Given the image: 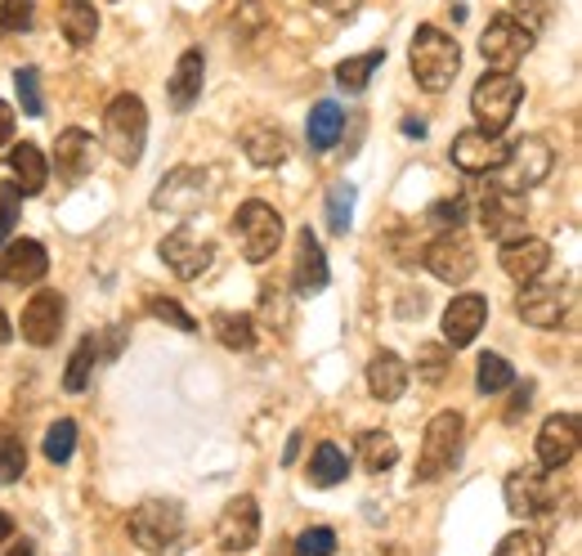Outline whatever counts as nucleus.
Listing matches in <instances>:
<instances>
[{
  "label": "nucleus",
  "mask_w": 582,
  "mask_h": 556,
  "mask_svg": "<svg viewBox=\"0 0 582 556\" xmlns=\"http://www.w3.org/2000/svg\"><path fill=\"white\" fill-rule=\"evenodd\" d=\"M493 556H547V547H543V538L533 534V530H515V534H507L498 543Z\"/></svg>",
  "instance_id": "obj_43"
},
{
  "label": "nucleus",
  "mask_w": 582,
  "mask_h": 556,
  "mask_svg": "<svg viewBox=\"0 0 582 556\" xmlns=\"http://www.w3.org/2000/svg\"><path fill=\"white\" fill-rule=\"evenodd\" d=\"M449 346H440V341H426L421 350H417V378L421 382H444V373H449Z\"/></svg>",
  "instance_id": "obj_40"
},
{
  "label": "nucleus",
  "mask_w": 582,
  "mask_h": 556,
  "mask_svg": "<svg viewBox=\"0 0 582 556\" xmlns=\"http://www.w3.org/2000/svg\"><path fill=\"white\" fill-rule=\"evenodd\" d=\"M5 538H14V521H10L5 512H0V543H5Z\"/></svg>",
  "instance_id": "obj_53"
},
{
  "label": "nucleus",
  "mask_w": 582,
  "mask_h": 556,
  "mask_svg": "<svg viewBox=\"0 0 582 556\" xmlns=\"http://www.w3.org/2000/svg\"><path fill=\"white\" fill-rule=\"evenodd\" d=\"M14 90H19V104H23V113L27 117H40L45 113V100H40V77H36V68H14Z\"/></svg>",
  "instance_id": "obj_41"
},
{
  "label": "nucleus",
  "mask_w": 582,
  "mask_h": 556,
  "mask_svg": "<svg viewBox=\"0 0 582 556\" xmlns=\"http://www.w3.org/2000/svg\"><path fill=\"white\" fill-rule=\"evenodd\" d=\"M551 265V247L543 239H511L502 243V269L515 283H533V278H543Z\"/></svg>",
  "instance_id": "obj_23"
},
{
  "label": "nucleus",
  "mask_w": 582,
  "mask_h": 556,
  "mask_svg": "<svg viewBox=\"0 0 582 556\" xmlns=\"http://www.w3.org/2000/svg\"><path fill=\"white\" fill-rule=\"evenodd\" d=\"M55 166H59V179H68V184L85 179L94 166V135L81 126H68L55 144Z\"/></svg>",
  "instance_id": "obj_25"
},
{
  "label": "nucleus",
  "mask_w": 582,
  "mask_h": 556,
  "mask_svg": "<svg viewBox=\"0 0 582 556\" xmlns=\"http://www.w3.org/2000/svg\"><path fill=\"white\" fill-rule=\"evenodd\" d=\"M10 556H32V547H27V543H14V547H10Z\"/></svg>",
  "instance_id": "obj_56"
},
{
  "label": "nucleus",
  "mask_w": 582,
  "mask_h": 556,
  "mask_svg": "<svg viewBox=\"0 0 582 556\" xmlns=\"http://www.w3.org/2000/svg\"><path fill=\"white\" fill-rule=\"evenodd\" d=\"M158 252H162V260H166L179 278H198V274H207L211 260H216V243H211V239H198L188 224H179L175 234H166Z\"/></svg>",
  "instance_id": "obj_19"
},
{
  "label": "nucleus",
  "mask_w": 582,
  "mask_h": 556,
  "mask_svg": "<svg viewBox=\"0 0 582 556\" xmlns=\"http://www.w3.org/2000/svg\"><path fill=\"white\" fill-rule=\"evenodd\" d=\"M36 19V0H0V27L5 32H27Z\"/></svg>",
  "instance_id": "obj_42"
},
{
  "label": "nucleus",
  "mask_w": 582,
  "mask_h": 556,
  "mask_svg": "<svg viewBox=\"0 0 582 556\" xmlns=\"http://www.w3.org/2000/svg\"><path fill=\"white\" fill-rule=\"evenodd\" d=\"M346 476H350L346 449H341V444H318L314 457H310V480H314L318 489H331V485H346Z\"/></svg>",
  "instance_id": "obj_30"
},
{
  "label": "nucleus",
  "mask_w": 582,
  "mask_h": 556,
  "mask_svg": "<svg viewBox=\"0 0 582 556\" xmlns=\"http://www.w3.org/2000/svg\"><path fill=\"white\" fill-rule=\"evenodd\" d=\"M211 328H216L220 346H229V350H252V346H256V318H252V314L220 310V314L211 318Z\"/></svg>",
  "instance_id": "obj_32"
},
{
  "label": "nucleus",
  "mask_w": 582,
  "mask_h": 556,
  "mask_svg": "<svg viewBox=\"0 0 582 556\" xmlns=\"http://www.w3.org/2000/svg\"><path fill=\"white\" fill-rule=\"evenodd\" d=\"M507 512L520 517V521H533V517H547L556 512L560 502V489H556V476L547 467H520L507 476Z\"/></svg>",
  "instance_id": "obj_9"
},
{
  "label": "nucleus",
  "mask_w": 582,
  "mask_h": 556,
  "mask_svg": "<svg viewBox=\"0 0 582 556\" xmlns=\"http://www.w3.org/2000/svg\"><path fill=\"white\" fill-rule=\"evenodd\" d=\"M489 323V301H484L479 292H462L449 301L444 310V346H470L479 337V328Z\"/></svg>",
  "instance_id": "obj_21"
},
{
  "label": "nucleus",
  "mask_w": 582,
  "mask_h": 556,
  "mask_svg": "<svg viewBox=\"0 0 582 556\" xmlns=\"http://www.w3.org/2000/svg\"><path fill=\"white\" fill-rule=\"evenodd\" d=\"M582 422H578V413H551L547 422H543V431H538V462L547 472H560V467H569V462L578 457V431Z\"/></svg>",
  "instance_id": "obj_20"
},
{
  "label": "nucleus",
  "mask_w": 582,
  "mask_h": 556,
  "mask_svg": "<svg viewBox=\"0 0 582 556\" xmlns=\"http://www.w3.org/2000/svg\"><path fill=\"white\" fill-rule=\"evenodd\" d=\"M528 404H533V382H524V386H520V395H515V404H511V413H507L511 422H515V417H520Z\"/></svg>",
  "instance_id": "obj_50"
},
{
  "label": "nucleus",
  "mask_w": 582,
  "mask_h": 556,
  "mask_svg": "<svg viewBox=\"0 0 582 556\" xmlns=\"http://www.w3.org/2000/svg\"><path fill=\"white\" fill-rule=\"evenodd\" d=\"M242 153H247V162L252 166H282L287 162V153H291V144H287V130L282 126H273V121H252L247 130H242Z\"/></svg>",
  "instance_id": "obj_22"
},
{
  "label": "nucleus",
  "mask_w": 582,
  "mask_h": 556,
  "mask_svg": "<svg viewBox=\"0 0 582 556\" xmlns=\"http://www.w3.org/2000/svg\"><path fill=\"white\" fill-rule=\"evenodd\" d=\"M143 310H149L153 318H162V323H171V328H179V333H198V318H193L179 301H171V297H149L143 301Z\"/></svg>",
  "instance_id": "obj_39"
},
{
  "label": "nucleus",
  "mask_w": 582,
  "mask_h": 556,
  "mask_svg": "<svg viewBox=\"0 0 582 556\" xmlns=\"http://www.w3.org/2000/svg\"><path fill=\"white\" fill-rule=\"evenodd\" d=\"M314 5H318V10H327V14H341V19H346V14H354V10H359V0H314Z\"/></svg>",
  "instance_id": "obj_49"
},
{
  "label": "nucleus",
  "mask_w": 582,
  "mask_h": 556,
  "mask_svg": "<svg viewBox=\"0 0 582 556\" xmlns=\"http://www.w3.org/2000/svg\"><path fill=\"white\" fill-rule=\"evenodd\" d=\"M475 382H479V391L484 395H498V391H507V386H515V368L502 359V355H479V373H475Z\"/></svg>",
  "instance_id": "obj_36"
},
{
  "label": "nucleus",
  "mask_w": 582,
  "mask_h": 556,
  "mask_svg": "<svg viewBox=\"0 0 582 556\" xmlns=\"http://www.w3.org/2000/svg\"><path fill=\"white\" fill-rule=\"evenodd\" d=\"M359 462H363L372 476L391 472L395 462H399V440H395L391 431H363V436H359Z\"/></svg>",
  "instance_id": "obj_31"
},
{
  "label": "nucleus",
  "mask_w": 582,
  "mask_h": 556,
  "mask_svg": "<svg viewBox=\"0 0 582 556\" xmlns=\"http://www.w3.org/2000/svg\"><path fill=\"white\" fill-rule=\"evenodd\" d=\"M14 108L5 104V100H0V149H5V144H14Z\"/></svg>",
  "instance_id": "obj_48"
},
{
  "label": "nucleus",
  "mask_w": 582,
  "mask_h": 556,
  "mask_svg": "<svg viewBox=\"0 0 582 556\" xmlns=\"http://www.w3.org/2000/svg\"><path fill=\"white\" fill-rule=\"evenodd\" d=\"M551 171H556L551 144H547V139H538V135H524V139H515V144L507 149V162L493 175H498V184H507V189L524 194V189H533V184L551 179Z\"/></svg>",
  "instance_id": "obj_8"
},
{
  "label": "nucleus",
  "mask_w": 582,
  "mask_h": 556,
  "mask_svg": "<svg viewBox=\"0 0 582 556\" xmlns=\"http://www.w3.org/2000/svg\"><path fill=\"white\" fill-rule=\"evenodd\" d=\"M207 198V171L202 166H175L153 194V211L171 216H193Z\"/></svg>",
  "instance_id": "obj_15"
},
{
  "label": "nucleus",
  "mask_w": 582,
  "mask_h": 556,
  "mask_svg": "<svg viewBox=\"0 0 582 556\" xmlns=\"http://www.w3.org/2000/svg\"><path fill=\"white\" fill-rule=\"evenodd\" d=\"M385 63V50H368V55H354V59H341L336 63V85L346 90V95H363L372 72Z\"/></svg>",
  "instance_id": "obj_33"
},
{
  "label": "nucleus",
  "mask_w": 582,
  "mask_h": 556,
  "mask_svg": "<svg viewBox=\"0 0 582 556\" xmlns=\"http://www.w3.org/2000/svg\"><path fill=\"white\" fill-rule=\"evenodd\" d=\"M368 391L372 399L381 404H395L404 391H408V363L395 355V350H376L368 359Z\"/></svg>",
  "instance_id": "obj_26"
},
{
  "label": "nucleus",
  "mask_w": 582,
  "mask_h": 556,
  "mask_svg": "<svg viewBox=\"0 0 582 556\" xmlns=\"http://www.w3.org/2000/svg\"><path fill=\"white\" fill-rule=\"evenodd\" d=\"M354 184H331V189H327V207H323V216H327V229H331V234H346V229L354 224Z\"/></svg>",
  "instance_id": "obj_35"
},
{
  "label": "nucleus",
  "mask_w": 582,
  "mask_h": 556,
  "mask_svg": "<svg viewBox=\"0 0 582 556\" xmlns=\"http://www.w3.org/2000/svg\"><path fill=\"white\" fill-rule=\"evenodd\" d=\"M233 229H237L242 256H247L252 265H265V260L282 247V234H287L282 216H278L269 202H260V198H252V202H242V207H237Z\"/></svg>",
  "instance_id": "obj_5"
},
{
  "label": "nucleus",
  "mask_w": 582,
  "mask_h": 556,
  "mask_svg": "<svg viewBox=\"0 0 582 556\" xmlns=\"http://www.w3.org/2000/svg\"><path fill=\"white\" fill-rule=\"evenodd\" d=\"M59 27H63L72 50H85V45H94V36H100V10H94L90 0H63Z\"/></svg>",
  "instance_id": "obj_29"
},
{
  "label": "nucleus",
  "mask_w": 582,
  "mask_h": 556,
  "mask_svg": "<svg viewBox=\"0 0 582 556\" xmlns=\"http://www.w3.org/2000/svg\"><path fill=\"white\" fill-rule=\"evenodd\" d=\"M421 260H426V269L440 278V283H453V288H462L466 278L475 274V247H470V239L462 234V229H444L434 243H426V252H421Z\"/></svg>",
  "instance_id": "obj_12"
},
{
  "label": "nucleus",
  "mask_w": 582,
  "mask_h": 556,
  "mask_svg": "<svg viewBox=\"0 0 582 556\" xmlns=\"http://www.w3.org/2000/svg\"><path fill=\"white\" fill-rule=\"evenodd\" d=\"M10 171H14V189L23 198H36L45 189V179H50V162H45V153L32 144V139L10 149Z\"/></svg>",
  "instance_id": "obj_27"
},
{
  "label": "nucleus",
  "mask_w": 582,
  "mask_h": 556,
  "mask_svg": "<svg viewBox=\"0 0 582 556\" xmlns=\"http://www.w3.org/2000/svg\"><path fill=\"white\" fill-rule=\"evenodd\" d=\"M216 538L224 552H252L260 543V507L252 494H237L233 502H224V512L216 521Z\"/></svg>",
  "instance_id": "obj_16"
},
{
  "label": "nucleus",
  "mask_w": 582,
  "mask_h": 556,
  "mask_svg": "<svg viewBox=\"0 0 582 556\" xmlns=\"http://www.w3.org/2000/svg\"><path fill=\"white\" fill-rule=\"evenodd\" d=\"M404 135H426V121H412V117H408V121H404Z\"/></svg>",
  "instance_id": "obj_55"
},
{
  "label": "nucleus",
  "mask_w": 582,
  "mask_h": 556,
  "mask_svg": "<svg viewBox=\"0 0 582 556\" xmlns=\"http://www.w3.org/2000/svg\"><path fill=\"white\" fill-rule=\"evenodd\" d=\"M372 556H408V552H404V547H395V543H381Z\"/></svg>",
  "instance_id": "obj_54"
},
{
  "label": "nucleus",
  "mask_w": 582,
  "mask_h": 556,
  "mask_svg": "<svg viewBox=\"0 0 582 556\" xmlns=\"http://www.w3.org/2000/svg\"><path fill=\"white\" fill-rule=\"evenodd\" d=\"M462 444H466V417L457 408H444L430 417V427L421 436V453H417V480L430 485L449 476L462 462Z\"/></svg>",
  "instance_id": "obj_2"
},
{
  "label": "nucleus",
  "mask_w": 582,
  "mask_h": 556,
  "mask_svg": "<svg viewBox=\"0 0 582 556\" xmlns=\"http://www.w3.org/2000/svg\"><path fill=\"white\" fill-rule=\"evenodd\" d=\"M19 202H23V194L14 189V179L0 184V243H10V229L19 224Z\"/></svg>",
  "instance_id": "obj_46"
},
{
  "label": "nucleus",
  "mask_w": 582,
  "mask_h": 556,
  "mask_svg": "<svg viewBox=\"0 0 582 556\" xmlns=\"http://www.w3.org/2000/svg\"><path fill=\"white\" fill-rule=\"evenodd\" d=\"M408 68H412V81L426 90V95H444V90H453V81L462 72L457 36H449L434 23H421L412 32V45H408Z\"/></svg>",
  "instance_id": "obj_1"
},
{
  "label": "nucleus",
  "mask_w": 582,
  "mask_h": 556,
  "mask_svg": "<svg viewBox=\"0 0 582 556\" xmlns=\"http://www.w3.org/2000/svg\"><path fill=\"white\" fill-rule=\"evenodd\" d=\"M520 104H524V85H520V77H511V72H484V77L475 81V90H470L475 126H479V130H493V135H502V130L515 121Z\"/></svg>",
  "instance_id": "obj_4"
},
{
  "label": "nucleus",
  "mask_w": 582,
  "mask_h": 556,
  "mask_svg": "<svg viewBox=\"0 0 582 556\" xmlns=\"http://www.w3.org/2000/svg\"><path fill=\"white\" fill-rule=\"evenodd\" d=\"M50 274V252H45L36 239H14V243H0V283H14V288H32Z\"/></svg>",
  "instance_id": "obj_18"
},
{
  "label": "nucleus",
  "mask_w": 582,
  "mask_h": 556,
  "mask_svg": "<svg viewBox=\"0 0 582 556\" xmlns=\"http://www.w3.org/2000/svg\"><path fill=\"white\" fill-rule=\"evenodd\" d=\"M528 50H533V32L511 14H493L479 36V55L493 72H511L515 63H524Z\"/></svg>",
  "instance_id": "obj_11"
},
{
  "label": "nucleus",
  "mask_w": 582,
  "mask_h": 556,
  "mask_svg": "<svg viewBox=\"0 0 582 556\" xmlns=\"http://www.w3.org/2000/svg\"><path fill=\"white\" fill-rule=\"evenodd\" d=\"M94 359H100V337H81L77 350H72V359H68V373H63V391L68 395H81L90 386Z\"/></svg>",
  "instance_id": "obj_34"
},
{
  "label": "nucleus",
  "mask_w": 582,
  "mask_h": 556,
  "mask_svg": "<svg viewBox=\"0 0 582 556\" xmlns=\"http://www.w3.org/2000/svg\"><path fill=\"white\" fill-rule=\"evenodd\" d=\"M515 314L528 323V328H543V333H551V328H573V318H578V310H573V288H560V283H524V292L515 297Z\"/></svg>",
  "instance_id": "obj_6"
},
{
  "label": "nucleus",
  "mask_w": 582,
  "mask_h": 556,
  "mask_svg": "<svg viewBox=\"0 0 582 556\" xmlns=\"http://www.w3.org/2000/svg\"><path fill=\"white\" fill-rule=\"evenodd\" d=\"M63 314H68L63 297H59L55 288H40V292L23 305V318H19L23 341H27V346H36V350L55 346V341H59V333H63Z\"/></svg>",
  "instance_id": "obj_14"
},
{
  "label": "nucleus",
  "mask_w": 582,
  "mask_h": 556,
  "mask_svg": "<svg viewBox=\"0 0 582 556\" xmlns=\"http://www.w3.org/2000/svg\"><path fill=\"white\" fill-rule=\"evenodd\" d=\"M27 472V444L14 431H0V485H14Z\"/></svg>",
  "instance_id": "obj_37"
},
{
  "label": "nucleus",
  "mask_w": 582,
  "mask_h": 556,
  "mask_svg": "<svg viewBox=\"0 0 582 556\" xmlns=\"http://www.w3.org/2000/svg\"><path fill=\"white\" fill-rule=\"evenodd\" d=\"M341 130H346V108H341V104L318 100V104L310 108L305 139H310V149H314V153H327V149H336V139H341Z\"/></svg>",
  "instance_id": "obj_28"
},
{
  "label": "nucleus",
  "mask_w": 582,
  "mask_h": 556,
  "mask_svg": "<svg viewBox=\"0 0 582 556\" xmlns=\"http://www.w3.org/2000/svg\"><path fill=\"white\" fill-rule=\"evenodd\" d=\"M202 85H207V55L202 50H184L175 72H171V85H166V95L175 104V113H188L193 104L202 100Z\"/></svg>",
  "instance_id": "obj_24"
},
{
  "label": "nucleus",
  "mask_w": 582,
  "mask_h": 556,
  "mask_svg": "<svg viewBox=\"0 0 582 556\" xmlns=\"http://www.w3.org/2000/svg\"><path fill=\"white\" fill-rule=\"evenodd\" d=\"M551 10H556L551 0H515V14H511V19H520V23H524V27L533 32V36H538V32L547 27Z\"/></svg>",
  "instance_id": "obj_45"
},
{
  "label": "nucleus",
  "mask_w": 582,
  "mask_h": 556,
  "mask_svg": "<svg viewBox=\"0 0 582 556\" xmlns=\"http://www.w3.org/2000/svg\"><path fill=\"white\" fill-rule=\"evenodd\" d=\"M507 139L502 135H493V130H462L457 139H453V149H449V158H453V166L457 171H466V175H489V171H498L502 162H507Z\"/></svg>",
  "instance_id": "obj_13"
},
{
  "label": "nucleus",
  "mask_w": 582,
  "mask_h": 556,
  "mask_svg": "<svg viewBox=\"0 0 582 556\" xmlns=\"http://www.w3.org/2000/svg\"><path fill=\"white\" fill-rule=\"evenodd\" d=\"M184 534V507L175 498H149L130 512V538L143 552H171Z\"/></svg>",
  "instance_id": "obj_7"
},
{
  "label": "nucleus",
  "mask_w": 582,
  "mask_h": 556,
  "mask_svg": "<svg viewBox=\"0 0 582 556\" xmlns=\"http://www.w3.org/2000/svg\"><path fill=\"white\" fill-rule=\"evenodd\" d=\"M336 552V534L327 525H310L305 534H296V556H331Z\"/></svg>",
  "instance_id": "obj_44"
},
{
  "label": "nucleus",
  "mask_w": 582,
  "mask_h": 556,
  "mask_svg": "<svg viewBox=\"0 0 582 556\" xmlns=\"http://www.w3.org/2000/svg\"><path fill=\"white\" fill-rule=\"evenodd\" d=\"M104 144L121 166H139L143 144H149V108L139 95L121 90V95L104 108Z\"/></svg>",
  "instance_id": "obj_3"
},
{
  "label": "nucleus",
  "mask_w": 582,
  "mask_h": 556,
  "mask_svg": "<svg viewBox=\"0 0 582 556\" xmlns=\"http://www.w3.org/2000/svg\"><path fill=\"white\" fill-rule=\"evenodd\" d=\"M296 453H301V431L287 440V453H282V462H296Z\"/></svg>",
  "instance_id": "obj_52"
},
{
  "label": "nucleus",
  "mask_w": 582,
  "mask_h": 556,
  "mask_svg": "<svg viewBox=\"0 0 582 556\" xmlns=\"http://www.w3.org/2000/svg\"><path fill=\"white\" fill-rule=\"evenodd\" d=\"M10 337H14V323H10V314H5V310H0V346H5Z\"/></svg>",
  "instance_id": "obj_51"
},
{
  "label": "nucleus",
  "mask_w": 582,
  "mask_h": 556,
  "mask_svg": "<svg viewBox=\"0 0 582 556\" xmlns=\"http://www.w3.org/2000/svg\"><path fill=\"white\" fill-rule=\"evenodd\" d=\"M479 224H484V234H489L493 243H511V239H524V229H528V202L524 194L507 189V184H489V194L479 198Z\"/></svg>",
  "instance_id": "obj_10"
},
{
  "label": "nucleus",
  "mask_w": 582,
  "mask_h": 556,
  "mask_svg": "<svg viewBox=\"0 0 582 556\" xmlns=\"http://www.w3.org/2000/svg\"><path fill=\"white\" fill-rule=\"evenodd\" d=\"M327 278H331V269H327V252H323L318 234H314L310 224L296 229V256H291V288H296V297H318V292L327 288Z\"/></svg>",
  "instance_id": "obj_17"
},
{
  "label": "nucleus",
  "mask_w": 582,
  "mask_h": 556,
  "mask_svg": "<svg viewBox=\"0 0 582 556\" xmlns=\"http://www.w3.org/2000/svg\"><path fill=\"white\" fill-rule=\"evenodd\" d=\"M40 449H45V457H50L55 467H63V462L77 453V422H72V417H59V422L45 431V444Z\"/></svg>",
  "instance_id": "obj_38"
},
{
  "label": "nucleus",
  "mask_w": 582,
  "mask_h": 556,
  "mask_svg": "<svg viewBox=\"0 0 582 556\" xmlns=\"http://www.w3.org/2000/svg\"><path fill=\"white\" fill-rule=\"evenodd\" d=\"M426 220H430V224H440V229H462V220H466V202H462V198H444V202H434V207L426 211Z\"/></svg>",
  "instance_id": "obj_47"
}]
</instances>
